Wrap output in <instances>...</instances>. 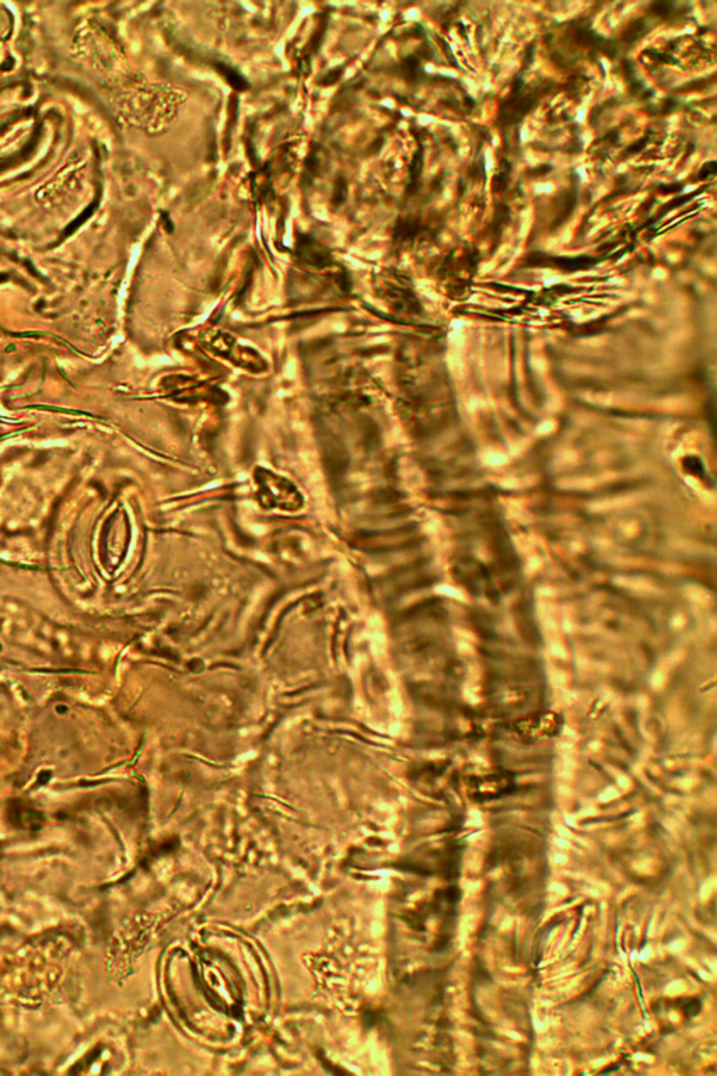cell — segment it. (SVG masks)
Here are the masks:
<instances>
[{"label":"cell","instance_id":"obj_1","mask_svg":"<svg viewBox=\"0 0 717 1076\" xmlns=\"http://www.w3.org/2000/svg\"><path fill=\"white\" fill-rule=\"evenodd\" d=\"M187 103V93L170 83L138 89L129 101L128 117L149 134H160L176 121Z\"/></svg>","mask_w":717,"mask_h":1076},{"label":"cell","instance_id":"obj_2","mask_svg":"<svg viewBox=\"0 0 717 1076\" xmlns=\"http://www.w3.org/2000/svg\"><path fill=\"white\" fill-rule=\"evenodd\" d=\"M255 482L258 485V495L264 505L295 509L302 502L295 485L281 475L268 470H258L255 473Z\"/></svg>","mask_w":717,"mask_h":1076},{"label":"cell","instance_id":"obj_3","mask_svg":"<svg viewBox=\"0 0 717 1076\" xmlns=\"http://www.w3.org/2000/svg\"><path fill=\"white\" fill-rule=\"evenodd\" d=\"M205 344L216 355L222 356V358L233 362L234 365L240 366V368L251 370V372L253 370H260L261 372V370L265 369V362L262 361L261 356L253 349L240 345L232 335L216 331V333L206 335Z\"/></svg>","mask_w":717,"mask_h":1076}]
</instances>
